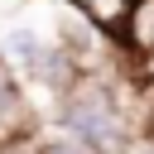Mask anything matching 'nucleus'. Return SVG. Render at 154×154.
I'll list each match as a JSON object with an SVG mask.
<instances>
[{
  "label": "nucleus",
  "instance_id": "4",
  "mask_svg": "<svg viewBox=\"0 0 154 154\" xmlns=\"http://www.w3.org/2000/svg\"><path fill=\"white\" fill-rule=\"evenodd\" d=\"M140 140H144V144H149V149H154V106H149V116H144V120H140Z\"/></svg>",
  "mask_w": 154,
  "mask_h": 154
},
{
  "label": "nucleus",
  "instance_id": "6",
  "mask_svg": "<svg viewBox=\"0 0 154 154\" xmlns=\"http://www.w3.org/2000/svg\"><path fill=\"white\" fill-rule=\"evenodd\" d=\"M120 154H125V149H120Z\"/></svg>",
  "mask_w": 154,
  "mask_h": 154
},
{
  "label": "nucleus",
  "instance_id": "5",
  "mask_svg": "<svg viewBox=\"0 0 154 154\" xmlns=\"http://www.w3.org/2000/svg\"><path fill=\"white\" fill-rule=\"evenodd\" d=\"M144 72H149V82H154V63H144Z\"/></svg>",
  "mask_w": 154,
  "mask_h": 154
},
{
  "label": "nucleus",
  "instance_id": "2",
  "mask_svg": "<svg viewBox=\"0 0 154 154\" xmlns=\"http://www.w3.org/2000/svg\"><path fill=\"white\" fill-rule=\"evenodd\" d=\"M43 125H38V116L29 111V96H24V87H19V77H14V67L0 58V144H10V140H34Z\"/></svg>",
  "mask_w": 154,
  "mask_h": 154
},
{
  "label": "nucleus",
  "instance_id": "1",
  "mask_svg": "<svg viewBox=\"0 0 154 154\" xmlns=\"http://www.w3.org/2000/svg\"><path fill=\"white\" fill-rule=\"evenodd\" d=\"M58 130H67L72 140H82L96 154H120L140 135V125L125 116V101L116 96V87L96 72H82L58 96Z\"/></svg>",
  "mask_w": 154,
  "mask_h": 154
},
{
  "label": "nucleus",
  "instance_id": "3",
  "mask_svg": "<svg viewBox=\"0 0 154 154\" xmlns=\"http://www.w3.org/2000/svg\"><path fill=\"white\" fill-rule=\"evenodd\" d=\"M34 144H38V154H96V149H87L82 140H72V135L58 130V125H53V130H38Z\"/></svg>",
  "mask_w": 154,
  "mask_h": 154
}]
</instances>
